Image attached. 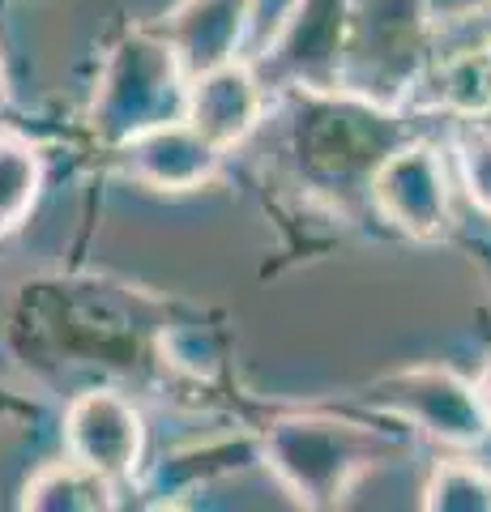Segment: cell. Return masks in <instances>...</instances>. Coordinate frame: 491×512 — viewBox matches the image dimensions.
<instances>
[{"label":"cell","instance_id":"obj_1","mask_svg":"<svg viewBox=\"0 0 491 512\" xmlns=\"http://www.w3.org/2000/svg\"><path fill=\"white\" fill-rule=\"evenodd\" d=\"M406 444L338 414H287L265 431L261 457L299 508H338L355 478L402 457Z\"/></svg>","mask_w":491,"mask_h":512},{"label":"cell","instance_id":"obj_2","mask_svg":"<svg viewBox=\"0 0 491 512\" xmlns=\"http://www.w3.org/2000/svg\"><path fill=\"white\" fill-rule=\"evenodd\" d=\"M188 64L163 30H129L103 56L90 99V128L103 146L120 150L124 141L154 124L184 120Z\"/></svg>","mask_w":491,"mask_h":512},{"label":"cell","instance_id":"obj_3","mask_svg":"<svg viewBox=\"0 0 491 512\" xmlns=\"http://www.w3.org/2000/svg\"><path fill=\"white\" fill-rule=\"evenodd\" d=\"M368 402L389 410L393 419H402L410 427H419L423 436H432L445 448H479L491 431L483 419L479 393H474V380L457 376L453 367H406V372H393L368 393Z\"/></svg>","mask_w":491,"mask_h":512},{"label":"cell","instance_id":"obj_4","mask_svg":"<svg viewBox=\"0 0 491 512\" xmlns=\"http://www.w3.org/2000/svg\"><path fill=\"white\" fill-rule=\"evenodd\" d=\"M372 205L389 227L432 244L449 231V171L432 141H406L372 171Z\"/></svg>","mask_w":491,"mask_h":512},{"label":"cell","instance_id":"obj_5","mask_svg":"<svg viewBox=\"0 0 491 512\" xmlns=\"http://www.w3.org/2000/svg\"><path fill=\"white\" fill-rule=\"evenodd\" d=\"M60 440H65V457L82 461L94 474L112 478V483H129L146 453V423L141 410L116 389H86L65 406V423H60Z\"/></svg>","mask_w":491,"mask_h":512},{"label":"cell","instance_id":"obj_6","mask_svg":"<svg viewBox=\"0 0 491 512\" xmlns=\"http://www.w3.org/2000/svg\"><path fill=\"white\" fill-rule=\"evenodd\" d=\"M184 120L210 137L218 150H235L257 133L265 120V77L257 64L248 60H223L188 77V99H184Z\"/></svg>","mask_w":491,"mask_h":512},{"label":"cell","instance_id":"obj_7","mask_svg":"<svg viewBox=\"0 0 491 512\" xmlns=\"http://www.w3.org/2000/svg\"><path fill=\"white\" fill-rule=\"evenodd\" d=\"M120 158L124 171L154 192H197L218 180L227 154L210 137H201L188 120H167L124 141Z\"/></svg>","mask_w":491,"mask_h":512},{"label":"cell","instance_id":"obj_8","mask_svg":"<svg viewBox=\"0 0 491 512\" xmlns=\"http://www.w3.org/2000/svg\"><path fill=\"white\" fill-rule=\"evenodd\" d=\"M248 18H252V0H184L163 35L180 47L188 73H201L210 64H223L235 56Z\"/></svg>","mask_w":491,"mask_h":512},{"label":"cell","instance_id":"obj_9","mask_svg":"<svg viewBox=\"0 0 491 512\" xmlns=\"http://www.w3.org/2000/svg\"><path fill=\"white\" fill-rule=\"evenodd\" d=\"M26 512H112L116 508V483L94 474L82 461H47L26 478L22 500Z\"/></svg>","mask_w":491,"mask_h":512},{"label":"cell","instance_id":"obj_10","mask_svg":"<svg viewBox=\"0 0 491 512\" xmlns=\"http://www.w3.org/2000/svg\"><path fill=\"white\" fill-rule=\"evenodd\" d=\"M329 47V52L342 56V9L338 0H308L304 9L295 13V22L282 30V39L274 43V64L287 69L295 77H304L308 86H321L329 73L325 56L316 47Z\"/></svg>","mask_w":491,"mask_h":512},{"label":"cell","instance_id":"obj_11","mask_svg":"<svg viewBox=\"0 0 491 512\" xmlns=\"http://www.w3.org/2000/svg\"><path fill=\"white\" fill-rule=\"evenodd\" d=\"M43 192V154L22 133H0V239L30 218Z\"/></svg>","mask_w":491,"mask_h":512},{"label":"cell","instance_id":"obj_12","mask_svg":"<svg viewBox=\"0 0 491 512\" xmlns=\"http://www.w3.org/2000/svg\"><path fill=\"white\" fill-rule=\"evenodd\" d=\"M427 512H491V470L474 461H440L432 478L423 483Z\"/></svg>","mask_w":491,"mask_h":512},{"label":"cell","instance_id":"obj_13","mask_svg":"<svg viewBox=\"0 0 491 512\" xmlns=\"http://www.w3.org/2000/svg\"><path fill=\"white\" fill-rule=\"evenodd\" d=\"M453 158H457V180H462L466 201L491 218V124L466 120L457 128Z\"/></svg>","mask_w":491,"mask_h":512},{"label":"cell","instance_id":"obj_14","mask_svg":"<svg viewBox=\"0 0 491 512\" xmlns=\"http://www.w3.org/2000/svg\"><path fill=\"white\" fill-rule=\"evenodd\" d=\"M474 393H479L483 419H487V431H491V359L479 367V376H474Z\"/></svg>","mask_w":491,"mask_h":512},{"label":"cell","instance_id":"obj_15","mask_svg":"<svg viewBox=\"0 0 491 512\" xmlns=\"http://www.w3.org/2000/svg\"><path fill=\"white\" fill-rule=\"evenodd\" d=\"M5 99H9V82H5V60H0V107H5Z\"/></svg>","mask_w":491,"mask_h":512}]
</instances>
